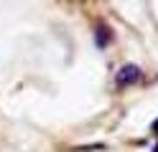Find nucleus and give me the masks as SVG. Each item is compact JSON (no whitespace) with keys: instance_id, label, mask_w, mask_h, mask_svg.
<instances>
[{"instance_id":"1","label":"nucleus","mask_w":158,"mask_h":152,"mask_svg":"<svg viewBox=\"0 0 158 152\" xmlns=\"http://www.w3.org/2000/svg\"><path fill=\"white\" fill-rule=\"evenodd\" d=\"M140 79H143V71L135 64H125L117 71V86H130V84H138Z\"/></svg>"},{"instance_id":"2","label":"nucleus","mask_w":158,"mask_h":152,"mask_svg":"<svg viewBox=\"0 0 158 152\" xmlns=\"http://www.w3.org/2000/svg\"><path fill=\"white\" fill-rule=\"evenodd\" d=\"M94 41H97V48H107V46H110V41H112L110 28H107V25H97V30H94Z\"/></svg>"}]
</instances>
